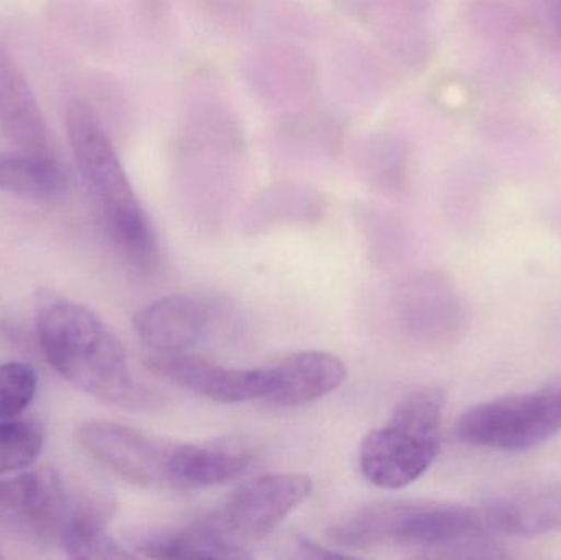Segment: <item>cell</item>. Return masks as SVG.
I'll list each match as a JSON object with an SVG mask.
<instances>
[{
    "mask_svg": "<svg viewBox=\"0 0 561 560\" xmlns=\"http://www.w3.org/2000/svg\"><path fill=\"white\" fill-rule=\"evenodd\" d=\"M79 496L81 492H69L55 470H33L0 482V518L38 538L59 541Z\"/></svg>",
    "mask_w": 561,
    "mask_h": 560,
    "instance_id": "13",
    "label": "cell"
},
{
    "mask_svg": "<svg viewBox=\"0 0 561 560\" xmlns=\"http://www.w3.org/2000/svg\"><path fill=\"white\" fill-rule=\"evenodd\" d=\"M399 319L415 341L444 347L465 334L468 309L448 276L422 272L411 276L399 293Z\"/></svg>",
    "mask_w": 561,
    "mask_h": 560,
    "instance_id": "11",
    "label": "cell"
},
{
    "mask_svg": "<svg viewBox=\"0 0 561 560\" xmlns=\"http://www.w3.org/2000/svg\"><path fill=\"white\" fill-rule=\"evenodd\" d=\"M35 370L22 362L0 365V418L12 420L22 414L36 393Z\"/></svg>",
    "mask_w": 561,
    "mask_h": 560,
    "instance_id": "25",
    "label": "cell"
},
{
    "mask_svg": "<svg viewBox=\"0 0 561 560\" xmlns=\"http://www.w3.org/2000/svg\"><path fill=\"white\" fill-rule=\"evenodd\" d=\"M312 490L306 473H266L240 485L209 518L230 542L247 549L276 532Z\"/></svg>",
    "mask_w": 561,
    "mask_h": 560,
    "instance_id": "8",
    "label": "cell"
},
{
    "mask_svg": "<svg viewBox=\"0 0 561 560\" xmlns=\"http://www.w3.org/2000/svg\"><path fill=\"white\" fill-rule=\"evenodd\" d=\"M272 387L263 403L276 408H297L322 400L346 380L342 358L329 352L306 351L287 355L270 365Z\"/></svg>",
    "mask_w": 561,
    "mask_h": 560,
    "instance_id": "15",
    "label": "cell"
},
{
    "mask_svg": "<svg viewBox=\"0 0 561 560\" xmlns=\"http://www.w3.org/2000/svg\"><path fill=\"white\" fill-rule=\"evenodd\" d=\"M66 187L68 174L48 153L0 151V191L30 199H55Z\"/></svg>",
    "mask_w": 561,
    "mask_h": 560,
    "instance_id": "21",
    "label": "cell"
},
{
    "mask_svg": "<svg viewBox=\"0 0 561 560\" xmlns=\"http://www.w3.org/2000/svg\"><path fill=\"white\" fill-rule=\"evenodd\" d=\"M553 30L561 35V0H543Z\"/></svg>",
    "mask_w": 561,
    "mask_h": 560,
    "instance_id": "28",
    "label": "cell"
},
{
    "mask_svg": "<svg viewBox=\"0 0 561 560\" xmlns=\"http://www.w3.org/2000/svg\"><path fill=\"white\" fill-rule=\"evenodd\" d=\"M494 538L561 532V483L527 487L483 502Z\"/></svg>",
    "mask_w": 561,
    "mask_h": 560,
    "instance_id": "16",
    "label": "cell"
},
{
    "mask_svg": "<svg viewBox=\"0 0 561 560\" xmlns=\"http://www.w3.org/2000/svg\"><path fill=\"white\" fill-rule=\"evenodd\" d=\"M0 130L20 150L48 153L42 108L5 46L0 45Z\"/></svg>",
    "mask_w": 561,
    "mask_h": 560,
    "instance_id": "18",
    "label": "cell"
},
{
    "mask_svg": "<svg viewBox=\"0 0 561 560\" xmlns=\"http://www.w3.org/2000/svg\"><path fill=\"white\" fill-rule=\"evenodd\" d=\"M66 555L72 559H134V552L122 548L114 538L107 535L105 529L82 528L72 526L65 529L59 538Z\"/></svg>",
    "mask_w": 561,
    "mask_h": 560,
    "instance_id": "26",
    "label": "cell"
},
{
    "mask_svg": "<svg viewBox=\"0 0 561 560\" xmlns=\"http://www.w3.org/2000/svg\"><path fill=\"white\" fill-rule=\"evenodd\" d=\"M457 437L494 453H526L561 434V385L477 404L458 420Z\"/></svg>",
    "mask_w": 561,
    "mask_h": 560,
    "instance_id": "7",
    "label": "cell"
},
{
    "mask_svg": "<svg viewBox=\"0 0 561 560\" xmlns=\"http://www.w3.org/2000/svg\"><path fill=\"white\" fill-rule=\"evenodd\" d=\"M339 9L371 28L376 42L421 32L434 0H335Z\"/></svg>",
    "mask_w": 561,
    "mask_h": 560,
    "instance_id": "22",
    "label": "cell"
},
{
    "mask_svg": "<svg viewBox=\"0 0 561 560\" xmlns=\"http://www.w3.org/2000/svg\"><path fill=\"white\" fill-rule=\"evenodd\" d=\"M319 194L309 187L294 183H279L266 190L252 207L255 217L268 219H293V217H309L320 210Z\"/></svg>",
    "mask_w": 561,
    "mask_h": 560,
    "instance_id": "24",
    "label": "cell"
},
{
    "mask_svg": "<svg viewBox=\"0 0 561 560\" xmlns=\"http://www.w3.org/2000/svg\"><path fill=\"white\" fill-rule=\"evenodd\" d=\"M260 0H194L213 25L227 32H247L259 19Z\"/></svg>",
    "mask_w": 561,
    "mask_h": 560,
    "instance_id": "27",
    "label": "cell"
},
{
    "mask_svg": "<svg viewBox=\"0 0 561 560\" xmlns=\"http://www.w3.org/2000/svg\"><path fill=\"white\" fill-rule=\"evenodd\" d=\"M66 130L82 183L88 187L108 239L141 273L160 262L157 232L141 206L98 112L79 99L66 107Z\"/></svg>",
    "mask_w": 561,
    "mask_h": 560,
    "instance_id": "3",
    "label": "cell"
},
{
    "mask_svg": "<svg viewBox=\"0 0 561 560\" xmlns=\"http://www.w3.org/2000/svg\"><path fill=\"white\" fill-rule=\"evenodd\" d=\"M36 339L48 364L79 390L122 408H153L160 397L135 380L118 335L91 309L49 299L36 312Z\"/></svg>",
    "mask_w": 561,
    "mask_h": 560,
    "instance_id": "2",
    "label": "cell"
},
{
    "mask_svg": "<svg viewBox=\"0 0 561 560\" xmlns=\"http://www.w3.org/2000/svg\"><path fill=\"white\" fill-rule=\"evenodd\" d=\"M45 444V431L35 421L0 418V473L26 469Z\"/></svg>",
    "mask_w": 561,
    "mask_h": 560,
    "instance_id": "23",
    "label": "cell"
},
{
    "mask_svg": "<svg viewBox=\"0 0 561 560\" xmlns=\"http://www.w3.org/2000/svg\"><path fill=\"white\" fill-rule=\"evenodd\" d=\"M275 135L284 153L304 160H332L345 141L342 122L313 105L280 115Z\"/></svg>",
    "mask_w": 561,
    "mask_h": 560,
    "instance_id": "20",
    "label": "cell"
},
{
    "mask_svg": "<svg viewBox=\"0 0 561 560\" xmlns=\"http://www.w3.org/2000/svg\"><path fill=\"white\" fill-rule=\"evenodd\" d=\"M173 173L190 190L222 191L247 158V138L236 111L209 85L187 99L170 148Z\"/></svg>",
    "mask_w": 561,
    "mask_h": 560,
    "instance_id": "5",
    "label": "cell"
},
{
    "mask_svg": "<svg viewBox=\"0 0 561 560\" xmlns=\"http://www.w3.org/2000/svg\"><path fill=\"white\" fill-rule=\"evenodd\" d=\"M353 164L359 180L385 196H401L409 187L411 151L398 135H366L353 151Z\"/></svg>",
    "mask_w": 561,
    "mask_h": 560,
    "instance_id": "19",
    "label": "cell"
},
{
    "mask_svg": "<svg viewBox=\"0 0 561 560\" xmlns=\"http://www.w3.org/2000/svg\"><path fill=\"white\" fill-rule=\"evenodd\" d=\"M134 329L148 355L197 354L236 341L242 331V316L224 296L180 293L140 309Z\"/></svg>",
    "mask_w": 561,
    "mask_h": 560,
    "instance_id": "6",
    "label": "cell"
},
{
    "mask_svg": "<svg viewBox=\"0 0 561 560\" xmlns=\"http://www.w3.org/2000/svg\"><path fill=\"white\" fill-rule=\"evenodd\" d=\"M243 78L253 98L283 114L312 105L319 75L310 56L287 42H266L243 59Z\"/></svg>",
    "mask_w": 561,
    "mask_h": 560,
    "instance_id": "10",
    "label": "cell"
},
{
    "mask_svg": "<svg viewBox=\"0 0 561 560\" xmlns=\"http://www.w3.org/2000/svg\"><path fill=\"white\" fill-rule=\"evenodd\" d=\"M483 503L389 500L373 503L333 523L330 548L350 555L363 549H417L432 558H501Z\"/></svg>",
    "mask_w": 561,
    "mask_h": 560,
    "instance_id": "1",
    "label": "cell"
},
{
    "mask_svg": "<svg viewBox=\"0 0 561 560\" xmlns=\"http://www.w3.org/2000/svg\"><path fill=\"white\" fill-rule=\"evenodd\" d=\"M128 548L141 558L245 559V548L230 542L209 516L186 526H137L124 535Z\"/></svg>",
    "mask_w": 561,
    "mask_h": 560,
    "instance_id": "14",
    "label": "cell"
},
{
    "mask_svg": "<svg viewBox=\"0 0 561 560\" xmlns=\"http://www.w3.org/2000/svg\"><path fill=\"white\" fill-rule=\"evenodd\" d=\"M444 390L419 388L399 401L385 426L366 434L359 470L378 489H405L428 472L440 453Z\"/></svg>",
    "mask_w": 561,
    "mask_h": 560,
    "instance_id": "4",
    "label": "cell"
},
{
    "mask_svg": "<svg viewBox=\"0 0 561 560\" xmlns=\"http://www.w3.org/2000/svg\"><path fill=\"white\" fill-rule=\"evenodd\" d=\"M147 365L163 380L214 403L265 401L272 387L268 367H226L201 354L147 355Z\"/></svg>",
    "mask_w": 561,
    "mask_h": 560,
    "instance_id": "12",
    "label": "cell"
},
{
    "mask_svg": "<svg viewBox=\"0 0 561 560\" xmlns=\"http://www.w3.org/2000/svg\"><path fill=\"white\" fill-rule=\"evenodd\" d=\"M255 450L245 441H204L178 443L174 456L173 487L206 489L239 479L255 462Z\"/></svg>",
    "mask_w": 561,
    "mask_h": 560,
    "instance_id": "17",
    "label": "cell"
},
{
    "mask_svg": "<svg viewBox=\"0 0 561 560\" xmlns=\"http://www.w3.org/2000/svg\"><path fill=\"white\" fill-rule=\"evenodd\" d=\"M78 441L88 456L121 479L141 487H173L178 443L101 420L82 424Z\"/></svg>",
    "mask_w": 561,
    "mask_h": 560,
    "instance_id": "9",
    "label": "cell"
}]
</instances>
